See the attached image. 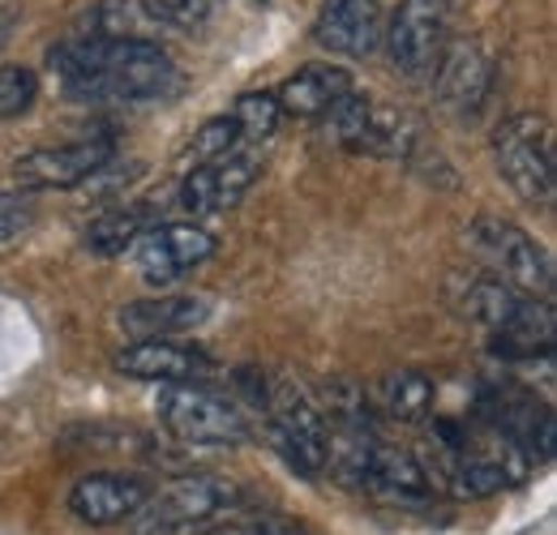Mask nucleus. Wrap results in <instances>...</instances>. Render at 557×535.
<instances>
[{
  "label": "nucleus",
  "instance_id": "a878e982",
  "mask_svg": "<svg viewBox=\"0 0 557 535\" xmlns=\"http://www.w3.org/2000/svg\"><path fill=\"white\" fill-rule=\"evenodd\" d=\"M159 26H172V30H198L207 26L214 0H150Z\"/></svg>",
  "mask_w": 557,
  "mask_h": 535
},
{
  "label": "nucleus",
  "instance_id": "f3484780",
  "mask_svg": "<svg viewBox=\"0 0 557 535\" xmlns=\"http://www.w3.org/2000/svg\"><path fill=\"white\" fill-rule=\"evenodd\" d=\"M351 90L348 69H331V65H305L300 73H292L283 86H278L275 103L283 116H322L339 95Z\"/></svg>",
  "mask_w": 557,
  "mask_h": 535
},
{
  "label": "nucleus",
  "instance_id": "ddd939ff",
  "mask_svg": "<svg viewBox=\"0 0 557 535\" xmlns=\"http://www.w3.org/2000/svg\"><path fill=\"white\" fill-rule=\"evenodd\" d=\"M150 493L154 488L141 475L95 471V475H82L70 488V510L90 527H116V523H129L138 514Z\"/></svg>",
  "mask_w": 557,
  "mask_h": 535
},
{
  "label": "nucleus",
  "instance_id": "cd10ccee",
  "mask_svg": "<svg viewBox=\"0 0 557 535\" xmlns=\"http://www.w3.org/2000/svg\"><path fill=\"white\" fill-rule=\"evenodd\" d=\"M9 35H13V17H9V13H0V48L9 43Z\"/></svg>",
  "mask_w": 557,
  "mask_h": 535
},
{
  "label": "nucleus",
  "instance_id": "1a4fd4ad",
  "mask_svg": "<svg viewBox=\"0 0 557 535\" xmlns=\"http://www.w3.org/2000/svg\"><path fill=\"white\" fill-rule=\"evenodd\" d=\"M116 159V141L112 137H86L70 146H48V150H30L13 163V181L26 194H44V189H77L90 185L95 172H103Z\"/></svg>",
  "mask_w": 557,
  "mask_h": 535
},
{
  "label": "nucleus",
  "instance_id": "2eb2a0df",
  "mask_svg": "<svg viewBox=\"0 0 557 535\" xmlns=\"http://www.w3.org/2000/svg\"><path fill=\"white\" fill-rule=\"evenodd\" d=\"M112 369L121 377H134V382H189L207 369V356L194 351V347H181V343H163V338H134L129 347H121L112 356Z\"/></svg>",
  "mask_w": 557,
  "mask_h": 535
},
{
  "label": "nucleus",
  "instance_id": "6ab92c4d",
  "mask_svg": "<svg viewBox=\"0 0 557 535\" xmlns=\"http://www.w3.org/2000/svg\"><path fill=\"white\" fill-rule=\"evenodd\" d=\"M373 399H377V407H382L391 420H399V424H420V420L433 411L437 390H433V382H429L424 373H417V369H395V373H386V377L377 382Z\"/></svg>",
  "mask_w": 557,
  "mask_h": 535
},
{
  "label": "nucleus",
  "instance_id": "9b49d317",
  "mask_svg": "<svg viewBox=\"0 0 557 535\" xmlns=\"http://www.w3.org/2000/svg\"><path fill=\"white\" fill-rule=\"evenodd\" d=\"M214 253V236L198 223H154L134 245L141 278L150 287H172L189 270H198Z\"/></svg>",
  "mask_w": 557,
  "mask_h": 535
},
{
  "label": "nucleus",
  "instance_id": "bb28decb",
  "mask_svg": "<svg viewBox=\"0 0 557 535\" xmlns=\"http://www.w3.org/2000/svg\"><path fill=\"white\" fill-rule=\"evenodd\" d=\"M30 201L22 198V194H4L0 189V245L4 240H13V236H22L26 227H30Z\"/></svg>",
  "mask_w": 557,
  "mask_h": 535
},
{
  "label": "nucleus",
  "instance_id": "20e7f679",
  "mask_svg": "<svg viewBox=\"0 0 557 535\" xmlns=\"http://www.w3.org/2000/svg\"><path fill=\"white\" fill-rule=\"evenodd\" d=\"M262 402L271 420V437L283 450V459L300 475H322L326 471V411L309 395L305 382L296 377H271L262 382Z\"/></svg>",
  "mask_w": 557,
  "mask_h": 535
},
{
  "label": "nucleus",
  "instance_id": "6e6552de",
  "mask_svg": "<svg viewBox=\"0 0 557 535\" xmlns=\"http://www.w3.org/2000/svg\"><path fill=\"white\" fill-rule=\"evenodd\" d=\"M455 0H399V13L391 17V30L382 35L391 48V65L408 82H429L446 52Z\"/></svg>",
  "mask_w": 557,
  "mask_h": 535
},
{
  "label": "nucleus",
  "instance_id": "c85d7f7f",
  "mask_svg": "<svg viewBox=\"0 0 557 535\" xmlns=\"http://www.w3.org/2000/svg\"><path fill=\"white\" fill-rule=\"evenodd\" d=\"M249 4H262V0H249Z\"/></svg>",
  "mask_w": 557,
  "mask_h": 535
},
{
  "label": "nucleus",
  "instance_id": "aec40b11",
  "mask_svg": "<svg viewBox=\"0 0 557 535\" xmlns=\"http://www.w3.org/2000/svg\"><path fill=\"white\" fill-rule=\"evenodd\" d=\"M150 227V210L146 206H112L103 210L86 232H82V245L99 258H116L125 249L138 245V236Z\"/></svg>",
  "mask_w": 557,
  "mask_h": 535
},
{
  "label": "nucleus",
  "instance_id": "f257e3e1",
  "mask_svg": "<svg viewBox=\"0 0 557 535\" xmlns=\"http://www.w3.org/2000/svg\"><path fill=\"white\" fill-rule=\"evenodd\" d=\"M52 73L65 95L90 103H150L181 86L172 57L154 39H70L52 52Z\"/></svg>",
  "mask_w": 557,
  "mask_h": 535
},
{
  "label": "nucleus",
  "instance_id": "393cba45",
  "mask_svg": "<svg viewBox=\"0 0 557 535\" xmlns=\"http://www.w3.org/2000/svg\"><path fill=\"white\" fill-rule=\"evenodd\" d=\"M202 535H309L300 523L283 519V514H249V519H219L214 527H207Z\"/></svg>",
  "mask_w": 557,
  "mask_h": 535
},
{
  "label": "nucleus",
  "instance_id": "39448f33",
  "mask_svg": "<svg viewBox=\"0 0 557 535\" xmlns=\"http://www.w3.org/2000/svg\"><path fill=\"white\" fill-rule=\"evenodd\" d=\"M322 129L335 146L369 159H412L420 150V129L395 108H382L364 95H339L322 112Z\"/></svg>",
  "mask_w": 557,
  "mask_h": 535
},
{
  "label": "nucleus",
  "instance_id": "5701e85b",
  "mask_svg": "<svg viewBox=\"0 0 557 535\" xmlns=\"http://www.w3.org/2000/svg\"><path fill=\"white\" fill-rule=\"evenodd\" d=\"M240 146V129H236V121L232 116H214L207 121L194 141H189V150H185V163H194V167H202L210 159H223V154H232Z\"/></svg>",
  "mask_w": 557,
  "mask_h": 535
},
{
  "label": "nucleus",
  "instance_id": "f03ea898",
  "mask_svg": "<svg viewBox=\"0 0 557 535\" xmlns=\"http://www.w3.org/2000/svg\"><path fill=\"white\" fill-rule=\"evenodd\" d=\"M493 159L502 181L528 201L549 210L557 198V141L554 125L536 112L506 116L493 134Z\"/></svg>",
  "mask_w": 557,
  "mask_h": 535
},
{
  "label": "nucleus",
  "instance_id": "a211bd4d",
  "mask_svg": "<svg viewBox=\"0 0 557 535\" xmlns=\"http://www.w3.org/2000/svg\"><path fill=\"white\" fill-rule=\"evenodd\" d=\"M455 304H459V313L468 322H476V326H485L488 335H497V331H506L519 318V309L528 304V296L515 291L510 283L493 278V274H476V278H468V287H463V296Z\"/></svg>",
  "mask_w": 557,
  "mask_h": 535
},
{
  "label": "nucleus",
  "instance_id": "dca6fc26",
  "mask_svg": "<svg viewBox=\"0 0 557 535\" xmlns=\"http://www.w3.org/2000/svg\"><path fill=\"white\" fill-rule=\"evenodd\" d=\"M207 322V304L194 296H159V300H134L121 309V331L129 338H168L198 331Z\"/></svg>",
  "mask_w": 557,
  "mask_h": 535
},
{
  "label": "nucleus",
  "instance_id": "0eeeda50",
  "mask_svg": "<svg viewBox=\"0 0 557 535\" xmlns=\"http://www.w3.org/2000/svg\"><path fill=\"white\" fill-rule=\"evenodd\" d=\"M468 245L488 266V274L510 283L515 291H523V296H549L554 291V262H549V253L523 227H515L510 219H493V214L472 219Z\"/></svg>",
  "mask_w": 557,
  "mask_h": 535
},
{
  "label": "nucleus",
  "instance_id": "412c9836",
  "mask_svg": "<svg viewBox=\"0 0 557 535\" xmlns=\"http://www.w3.org/2000/svg\"><path fill=\"white\" fill-rule=\"evenodd\" d=\"M163 26H159L150 0H103L95 9V35H108V39H150Z\"/></svg>",
  "mask_w": 557,
  "mask_h": 535
},
{
  "label": "nucleus",
  "instance_id": "4be33fe9",
  "mask_svg": "<svg viewBox=\"0 0 557 535\" xmlns=\"http://www.w3.org/2000/svg\"><path fill=\"white\" fill-rule=\"evenodd\" d=\"M278 116H283V112H278L271 90H249V95H240L236 108H232V121H236V129H240V141H267V137L275 134Z\"/></svg>",
  "mask_w": 557,
  "mask_h": 535
},
{
  "label": "nucleus",
  "instance_id": "f8f14e48",
  "mask_svg": "<svg viewBox=\"0 0 557 535\" xmlns=\"http://www.w3.org/2000/svg\"><path fill=\"white\" fill-rule=\"evenodd\" d=\"M433 99L446 116L455 121H472L481 112V103L488 99L493 86V65L476 43H455L442 52V61L433 69Z\"/></svg>",
  "mask_w": 557,
  "mask_h": 535
},
{
  "label": "nucleus",
  "instance_id": "7ed1b4c3",
  "mask_svg": "<svg viewBox=\"0 0 557 535\" xmlns=\"http://www.w3.org/2000/svg\"><path fill=\"white\" fill-rule=\"evenodd\" d=\"M240 506V488L219 475H185L163 493H150L129 519L134 535H202Z\"/></svg>",
  "mask_w": 557,
  "mask_h": 535
},
{
  "label": "nucleus",
  "instance_id": "423d86ee",
  "mask_svg": "<svg viewBox=\"0 0 557 535\" xmlns=\"http://www.w3.org/2000/svg\"><path fill=\"white\" fill-rule=\"evenodd\" d=\"M159 424L185 446H245L249 420L232 399L194 382H172L159 395Z\"/></svg>",
  "mask_w": 557,
  "mask_h": 535
},
{
  "label": "nucleus",
  "instance_id": "9d476101",
  "mask_svg": "<svg viewBox=\"0 0 557 535\" xmlns=\"http://www.w3.org/2000/svg\"><path fill=\"white\" fill-rule=\"evenodd\" d=\"M262 181V154L253 150H232L223 159H210L202 167L185 172L181 181V210H189L194 219H207V214H223L232 206L249 198V189Z\"/></svg>",
  "mask_w": 557,
  "mask_h": 535
},
{
  "label": "nucleus",
  "instance_id": "b1692460",
  "mask_svg": "<svg viewBox=\"0 0 557 535\" xmlns=\"http://www.w3.org/2000/svg\"><path fill=\"white\" fill-rule=\"evenodd\" d=\"M39 95V77L26 65H0V121L22 116Z\"/></svg>",
  "mask_w": 557,
  "mask_h": 535
},
{
  "label": "nucleus",
  "instance_id": "4468645a",
  "mask_svg": "<svg viewBox=\"0 0 557 535\" xmlns=\"http://www.w3.org/2000/svg\"><path fill=\"white\" fill-rule=\"evenodd\" d=\"M313 35L339 57H373L386 35V0H326Z\"/></svg>",
  "mask_w": 557,
  "mask_h": 535
}]
</instances>
